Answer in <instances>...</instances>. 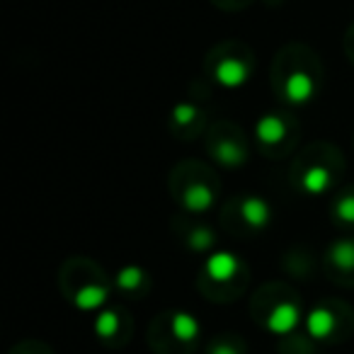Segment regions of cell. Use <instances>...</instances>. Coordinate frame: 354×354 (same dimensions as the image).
<instances>
[{
	"mask_svg": "<svg viewBox=\"0 0 354 354\" xmlns=\"http://www.w3.org/2000/svg\"><path fill=\"white\" fill-rule=\"evenodd\" d=\"M333 214H335V218H337V221L354 226V189H347L342 197H337Z\"/></svg>",
	"mask_w": 354,
	"mask_h": 354,
	"instance_id": "obj_15",
	"label": "cell"
},
{
	"mask_svg": "<svg viewBox=\"0 0 354 354\" xmlns=\"http://www.w3.org/2000/svg\"><path fill=\"white\" fill-rule=\"evenodd\" d=\"M104 301H107V289H104L102 284H88L75 294L73 304L78 306L80 310H97Z\"/></svg>",
	"mask_w": 354,
	"mask_h": 354,
	"instance_id": "obj_12",
	"label": "cell"
},
{
	"mask_svg": "<svg viewBox=\"0 0 354 354\" xmlns=\"http://www.w3.org/2000/svg\"><path fill=\"white\" fill-rule=\"evenodd\" d=\"M238 214L245 221V226L255 228V231L265 228L272 221V207L262 197H245L238 207Z\"/></svg>",
	"mask_w": 354,
	"mask_h": 354,
	"instance_id": "obj_6",
	"label": "cell"
},
{
	"mask_svg": "<svg viewBox=\"0 0 354 354\" xmlns=\"http://www.w3.org/2000/svg\"><path fill=\"white\" fill-rule=\"evenodd\" d=\"M318 75L308 68H289L281 73V97L291 104H306L315 97Z\"/></svg>",
	"mask_w": 354,
	"mask_h": 354,
	"instance_id": "obj_1",
	"label": "cell"
},
{
	"mask_svg": "<svg viewBox=\"0 0 354 354\" xmlns=\"http://www.w3.org/2000/svg\"><path fill=\"white\" fill-rule=\"evenodd\" d=\"M306 330H308L310 337L325 339L335 330V315L325 306H315L308 315H306Z\"/></svg>",
	"mask_w": 354,
	"mask_h": 354,
	"instance_id": "obj_10",
	"label": "cell"
},
{
	"mask_svg": "<svg viewBox=\"0 0 354 354\" xmlns=\"http://www.w3.org/2000/svg\"><path fill=\"white\" fill-rule=\"evenodd\" d=\"M209 354H238V352L231 344H214V347L209 349Z\"/></svg>",
	"mask_w": 354,
	"mask_h": 354,
	"instance_id": "obj_19",
	"label": "cell"
},
{
	"mask_svg": "<svg viewBox=\"0 0 354 354\" xmlns=\"http://www.w3.org/2000/svg\"><path fill=\"white\" fill-rule=\"evenodd\" d=\"M328 257L339 272H354V241L344 238V241L333 243Z\"/></svg>",
	"mask_w": 354,
	"mask_h": 354,
	"instance_id": "obj_11",
	"label": "cell"
},
{
	"mask_svg": "<svg viewBox=\"0 0 354 354\" xmlns=\"http://www.w3.org/2000/svg\"><path fill=\"white\" fill-rule=\"evenodd\" d=\"M143 284V270L141 267H124L117 274V286L122 291H133Z\"/></svg>",
	"mask_w": 354,
	"mask_h": 354,
	"instance_id": "obj_16",
	"label": "cell"
},
{
	"mask_svg": "<svg viewBox=\"0 0 354 354\" xmlns=\"http://www.w3.org/2000/svg\"><path fill=\"white\" fill-rule=\"evenodd\" d=\"M301 313H299V306L296 304H279L272 308L270 318H267V330L274 335H286L299 325Z\"/></svg>",
	"mask_w": 354,
	"mask_h": 354,
	"instance_id": "obj_8",
	"label": "cell"
},
{
	"mask_svg": "<svg viewBox=\"0 0 354 354\" xmlns=\"http://www.w3.org/2000/svg\"><path fill=\"white\" fill-rule=\"evenodd\" d=\"M209 148H212V156L226 167H236L245 160V146H243L238 138H231V136L216 138V143L212 141Z\"/></svg>",
	"mask_w": 354,
	"mask_h": 354,
	"instance_id": "obj_9",
	"label": "cell"
},
{
	"mask_svg": "<svg viewBox=\"0 0 354 354\" xmlns=\"http://www.w3.org/2000/svg\"><path fill=\"white\" fill-rule=\"evenodd\" d=\"M194 122H202V112H199L194 104L183 102L172 109V124H175L180 131H187L189 127H194Z\"/></svg>",
	"mask_w": 354,
	"mask_h": 354,
	"instance_id": "obj_14",
	"label": "cell"
},
{
	"mask_svg": "<svg viewBox=\"0 0 354 354\" xmlns=\"http://www.w3.org/2000/svg\"><path fill=\"white\" fill-rule=\"evenodd\" d=\"M335 172L328 165H318V162H308L299 170V185L304 192L308 194H323L328 187H333Z\"/></svg>",
	"mask_w": 354,
	"mask_h": 354,
	"instance_id": "obj_5",
	"label": "cell"
},
{
	"mask_svg": "<svg viewBox=\"0 0 354 354\" xmlns=\"http://www.w3.org/2000/svg\"><path fill=\"white\" fill-rule=\"evenodd\" d=\"M238 270H241V262H238V257L231 255V252L218 250L207 260V277L214 281H218V284L231 281L233 277L238 274Z\"/></svg>",
	"mask_w": 354,
	"mask_h": 354,
	"instance_id": "obj_7",
	"label": "cell"
},
{
	"mask_svg": "<svg viewBox=\"0 0 354 354\" xmlns=\"http://www.w3.org/2000/svg\"><path fill=\"white\" fill-rule=\"evenodd\" d=\"M289 136V119L281 117V114H265V117L257 119L255 124V138L265 148H277L279 143L286 141Z\"/></svg>",
	"mask_w": 354,
	"mask_h": 354,
	"instance_id": "obj_4",
	"label": "cell"
},
{
	"mask_svg": "<svg viewBox=\"0 0 354 354\" xmlns=\"http://www.w3.org/2000/svg\"><path fill=\"white\" fill-rule=\"evenodd\" d=\"M252 61L248 59V54L236 56V54H218L216 66H214V78L223 88H241L248 78H250Z\"/></svg>",
	"mask_w": 354,
	"mask_h": 354,
	"instance_id": "obj_2",
	"label": "cell"
},
{
	"mask_svg": "<svg viewBox=\"0 0 354 354\" xmlns=\"http://www.w3.org/2000/svg\"><path fill=\"white\" fill-rule=\"evenodd\" d=\"M214 241H216V236H214L209 228H194L192 236H189V245H192L197 252L209 250V248L214 245Z\"/></svg>",
	"mask_w": 354,
	"mask_h": 354,
	"instance_id": "obj_18",
	"label": "cell"
},
{
	"mask_svg": "<svg viewBox=\"0 0 354 354\" xmlns=\"http://www.w3.org/2000/svg\"><path fill=\"white\" fill-rule=\"evenodd\" d=\"M172 335H175L177 339H183V342H189V339H194L199 335V323L197 318H194L192 313H185V310H177L175 315H172Z\"/></svg>",
	"mask_w": 354,
	"mask_h": 354,
	"instance_id": "obj_13",
	"label": "cell"
},
{
	"mask_svg": "<svg viewBox=\"0 0 354 354\" xmlns=\"http://www.w3.org/2000/svg\"><path fill=\"white\" fill-rule=\"evenodd\" d=\"M119 328V315L114 313V310H104V313L97 315V320H95V333L100 335V337H112L114 333H117Z\"/></svg>",
	"mask_w": 354,
	"mask_h": 354,
	"instance_id": "obj_17",
	"label": "cell"
},
{
	"mask_svg": "<svg viewBox=\"0 0 354 354\" xmlns=\"http://www.w3.org/2000/svg\"><path fill=\"white\" fill-rule=\"evenodd\" d=\"M349 44H352V51H354V30H352V35H349Z\"/></svg>",
	"mask_w": 354,
	"mask_h": 354,
	"instance_id": "obj_20",
	"label": "cell"
},
{
	"mask_svg": "<svg viewBox=\"0 0 354 354\" xmlns=\"http://www.w3.org/2000/svg\"><path fill=\"white\" fill-rule=\"evenodd\" d=\"M177 194H180L183 207L192 214L209 212V209L214 207V202H216V189H214L212 185L202 183V180H189Z\"/></svg>",
	"mask_w": 354,
	"mask_h": 354,
	"instance_id": "obj_3",
	"label": "cell"
}]
</instances>
